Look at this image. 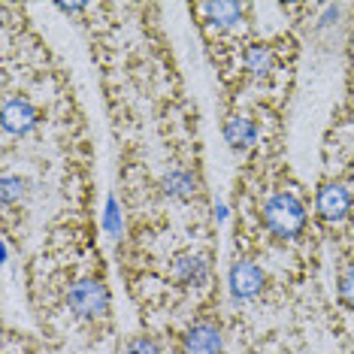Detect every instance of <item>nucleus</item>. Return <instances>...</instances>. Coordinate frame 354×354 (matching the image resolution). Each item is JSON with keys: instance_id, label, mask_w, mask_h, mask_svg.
Listing matches in <instances>:
<instances>
[{"instance_id": "1a4fd4ad", "label": "nucleus", "mask_w": 354, "mask_h": 354, "mask_svg": "<svg viewBox=\"0 0 354 354\" xmlns=\"http://www.w3.org/2000/svg\"><path fill=\"white\" fill-rule=\"evenodd\" d=\"M160 188H164L167 197L188 200V197H194V191H197V179H194V176H191L188 170H182V167H173V170L164 176Z\"/></svg>"}, {"instance_id": "f8f14e48", "label": "nucleus", "mask_w": 354, "mask_h": 354, "mask_svg": "<svg viewBox=\"0 0 354 354\" xmlns=\"http://www.w3.org/2000/svg\"><path fill=\"white\" fill-rule=\"evenodd\" d=\"M25 188H28V182L25 179H19V176H3V203L10 206V203H15V200H21L25 197Z\"/></svg>"}, {"instance_id": "423d86ee", "label": "nucleus", "mask_w": 354, "mask_h": 354, "mask_svg": "<svg viewBox=\"0 0 354 354\" xmlns=\"http://www.w3.org/2000/svg\"><path fill=\"white\" fill-rule=\"evenodd\" d=\"M315 206H318V215L324 221H342L351 209V197L342 185H324V188L318 191Z\"/></svg>"}, {"instance_id": "7ed1b4c3", "label": "nucleus", "mask_w": 354, "mask_h": 354, "mask_svg": "<svg viewBox=\"0 0 354 354\" xmlns=\"http://www.w3.org/2000/svg\"><path fill=\"white\" fill-rule=\"evenodd\" d=\"M227 285H230L233 300H252L263 288V272L252 261H236L227 272Z\"/></svg>"}, {"instance_id": "6e6552de", "label": "nucleus", "mask_w": 354, "mask_h": 354, "mask_svg": "<svg viewBox=\"0 0 354 354\" xmlns=\"http://www.w3.org/2000/svg\"><path fill=\"white\" fill-rule=\"evenodd\" d=\"M224 140H227V146L233 151H245L257 140V127H254L252 118L236 115V118H230V122L224 124Z\"/></svg>"}, {"instance_id": "2eb2a0df", "label": "nucleus", "mask_w": 354, "mask_h": 354, "mask_svg": "<svg viewBox=\"0 0 354 354\" xmlns=\"http://www.w3.org/2000/svg\"><path fill=\"white\" fill-rule=\"evenodd\" d=\"M106 230L112 233V236H118V230H122V215H118L115 197H109V200H106Z\"/></svg>"}, {"instance_id": "ddd939ff", "label": "nucleus", "mask_w": 354, "mask_h": 354, "mask_svg": "<svg viewBox=\"0 0 354 354\" xmlns=\"http://www.w3.org/2000/svg\"><path fill=\"white\" fill-rule=\"evenodd\" d=\"M124 354H160V345L151 339V336H136V339L127 342Z\"/></svg>"}, {"instance_id": "f03ea898", "label": "nucleus", "mask_w": 354, "mask_h": 354, "mask_svg": "<svg viewBox=\"0 0 354 354\" xmlns=\"http://www.w3.org/2000/svg\"><path fill=\"white\" fill-rule=\"evenodd\" d=\"M67 306L79 318H100L109 309V291L97 279H79L67 294Z\"/></svg>"}, {"instance_id": "39448f33", "label": "nucleus", "mask_w": 354, "mask_h": 354, "mask_svg": "<svg viewBox=\"0 0 354 354\" xmlns=\"http://www.w3.org/2000/svg\"><path fill=\"white\" fill-rule=\"evenodd\" d=\"M0 124H3L6 133L12 136H25L28 131H34L37 124V109L34 103L25 97H12L3 103V112H0Z\"/></svg>"}, {"instance_id": "dca6fc26", "label": "nucleus", "mask_w": 354, "mask_h": 354, "mask_svg": "<svg viewBox=\"0 0 354 354\" xmlns=\"http://www.w3.org/2000/svg\"><path fill=\"white\" fill-rule=\"evenodd\" d=\"M58 10H61V12H82L85 6H82V3H58Z\"/></svg>"}, {"instance_id": "f257e3e1", "label": "nucleus", "mask_w": 354, "mask_h": 354, "mask_svg": "<svg viewBox=\"0 0 354 354\" xmlns=\"http://www.w3.org/2000/svg\"><path fill=\"white\" fill-rule=\"evenodd\" d=\"M263 221L267 227L281 239H291L306 227V206L288 191H279L272 194L267 203H263Z\"/></svg>"}, {"instance_id": "9d476101", "label": "nucleus", "mask_w": 354, "mask_h": 354, "mask_svg": "<svg viewBox=\"0 0 354 354\" xmlns=\"http://www.w3.org/2000/svg\"><path fill=\"white\" fill-rule=\"evenodd\" d=\"M200 12H203L212 25L230 28V25H236V21H239L243 6H239V3H203V6H200Z\"/></svg>"}, {"instance_id": "0eeeda50", "label": "nucleus", "mask_w": 354, "mask_h": 354, "mask_svg": "<svg viewBox=\"0 0 354 354\" xmlns=\"http://www.w3.org/2000/svg\"><path fill=\"white\" fill-rule=\"evenodd\" d=\"M173 276L182 281V285H203L206 276H209V263L203 261V257L197 254H179L173 261Z\"/></svg>"}, {"instance_id": "9b49d317", "label": "nucleus", "mask_w": 354, "mask_h": 354, "mask_svg": "<svg viewBox=\"0 0 354 354\" xmlns=\"http://www.w3.org/2000/svg\"><path fill=\"white\" fill-rule=\"evenodd\" d=\"M245 67L252 70L254 76H267L272 70V52L267 46H252V49L245 52Z\"/></svg>"}, {"instance_id": "20e7f679", "label": "nucleus", "mask_w": 354, "mask_h": 354, "mask_svg": "<svg viewBox=\"0 0 354 354\" xmlns=\"http://www.w3.org/2000/svg\"><path fill=\"white\" fill-rule=\"evenodd\" d=\"M185 354H224V336L221 330L209 321H197L185 333Z\"/></svg>"}, {"instance_id": "4468645a", "label": "nucleus", "mask_w": 354, "mask_h": 354, "mask_svg": "<svg viewBox=\"0 0 354 354\" xmlns=\"http://www.w3.org/2000/svg\"><path fill=\"white\" fill-rule=\"evenodd\" d=\"M339 297H342V303L348 306V309H354V267L348 272H342V279H339Z\"/></svg>"}]
</instances>
